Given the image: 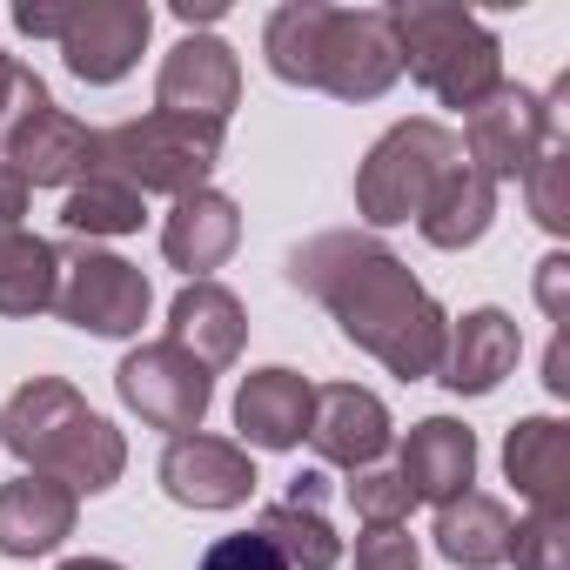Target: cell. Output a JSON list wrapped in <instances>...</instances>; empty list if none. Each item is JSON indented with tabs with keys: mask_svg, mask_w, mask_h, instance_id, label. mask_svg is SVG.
I'll use <instances>...</instances> for the list:
<instances>
[{
	"mask_svg": "<svg viewBox=\"0 0 570 570\" xmlns=\"http://www.w3.org/2000/svg\"><path fill=\"white\" fill-rule=\"evenodd\" d=\"M523 356V336L503 309H470L463 323H450V343H443V383L456 396H490Z\"/></svg>",
	"mask_w": 570,
	"mask_h": 570,
	"instance_id": "cell-17",
	"label": "cell"
},
{
	"mask_svg": "<svg viewBox=\"0 0 570 570\" xmlns=\"http://www.w3.org/2000/svg\"><path fill=\"white\" fill-rule=\"evenodd\" d=\"M268 75L289 88H323L336 101H376L396 88L403 55L390 35V8H323V0H289L262 28Z\"/></svg>",
	"mask_w": 570,
	"mask_h": 570,
	"instance_id": "cell-2",
	"label": "cell"
},
{
	"mask_svg": "<svg viewBox=\"0 0 570 570\" xmlns=\"http://www.w3.org/2000/svg\"><path fill=\"white\" fill-rule=\"evenodd\" d=\"M0 168H14L21 188H75V181L95 168V135H88L68 108L48 101V108H35V115L8 135Z\"/></svg>",
	"mask_w": 570,
	"mask_h": 570,
	"instance_id": "cell-13",
	"label": "cell"
},
{
	"mask_svg": "<svg viewBox=\"0 0 570 570\" xmlns=\"http://www.w3.org/2000/svg\"><path fill=\"white\" fill-rule=\"evenodd\" d=\"M350 510L370 523V530H383V523H403L410 510H416V497H410V483L396 476V470H383V463H370V470H350Z\"/></svg>",
	"mask_w": 570,
	"mask_h": 570,
	"instance_id": "cell-27",
	"label": "cell"
},
{
	"mask_svg": "<svg viewBox=\"0 0 570 570\" xmlns=\"http://www.w3.org/2000/svg\"><path fill=\"white\" fill-rule=\"evenodd\" d=\"M510 557L517 570H570V517H523L510 523Z\"/></svg>",
	"mask_w": 570,
	"mask_h": 570,
	"instance_id": "cell-29",
	"label": "cell"
},
{
	"mask_svg": "<svg viewBox=\"0 0 570 570\" xmlns=\"http://www.w3.org/2000/svg\"><path fill=\"white\" fill-rule=\"evenodd\" d=\"M161 490H168L181 510H235V503H248V490H255V463H248L242 443L188 430V436H175V443L161 450Z\"/></svg>",
	"mask_w": 570,
	"mask_h": 570,
	"instance_id": "cell-11",
	"label": "cell"
},
{
	"mask_svg": "<svg viewBox=\"0 0 570 570\" xmlns=\"http://www.w3.org/2000/svg\"><path fill=\"white\" fill-rule=\"evenodd\" d=\"M115 390H121V403H128L141 423L188 436V430H202V416H208L215 376H208L195 356H181L175 343H141L135 356H121Z\"/></svg>",
	"mask_w": 570,
	"mask_h": 570,
	"instance_id": "cell-10",
	"label": "cell"
},
{
	"mask_svg": "<svg viewBox=\"0 0 570 570\" xmlns=\"http://www.w3.org/2000/svg\"><path fill=\"white\" fill-rule=\"evenodd\" d=\"M289 282L303 296H316L343 336L376 356L390 376L423 383L443 370V343H450V316L436 309V296L410 275L403 255H390L376 235H316L289 255Z\"/></svg>",
	"mask_w": 570,
	"mask_h": 570,
	"instance_id": "cell-1",
	"label": "cell"
},
{
	"mask_svg": "<svg viewBox=\"0 0 570 570\" xmlns=\"http://www.w3.org/2000/svg\"><path fill=\"white\" fill-rule=\"evenodd\" d=\"M148 275L108 248H75L61 255V289H55V316L88 330V336H135L148 323Z\"/></svg>",
	"mask_w": 570,
	"mask_h": 570,
	"instance_id": "cell-8",
	"label": "cell"
},
{
	"mask_svg": "<svg viewBox=\"0 0 570 570\" xmlns=\"http://www.w3.org/2000/svg\"><path fill=\"white\" fill-rule=\"evenodd\" d=\"M356 570H423V550L403 523H383V530L356 537Z\"/></svg>",
	"mask_w": 570,
	"mask_h": 570,
	"instance_id": "cell-31",
	"label": "cell"
},
{
	"mask_svg": "<svg viewBox=\"0 0 570 570\" xmlns=\"http://www.w3.org/2000/svg\"><path fill=\"white\" fill-rule=\"evenodd\" d=\"M175 14L195 28V21H222V0H175Z\"/></svg>",
	"mask_w": 570,
	"mask_h": 570,
	"instance_id": "cell-36",
	"label": "cell"
},
{
	"mask_svg": "<svg viewBox=\"0 0 570 570\" xmlns=\"http://www.w3.org/2000/svg\"><path fill=\"white\" fill-rule=\"evenodd\" d=\"M550 396H570V343H563V330H557V343H550Z\"/></svg>",
	"mask_w": 570,
	"mask_h": 570,
	"instance_id": "cell-35",
	"label": "cell"
},
{
	"mask_svg": "<svg viewBox=\"0 0 570 570\" xmlns=\"http://www.w3.org/2000/svg\"><path fill=\"white\" fill-rule=\"evenodd\" d=\"M303 436H309V450H316L323 463H336V470H370V463L390 450V410H383V396H370V390H356V383H330V390H316Z\"/></svg>",
	"mask_w": 570,
	"mask_h": 570,
	"instance_id": "cell-14",
	"label": "cell"
},
{
	"mask_svg": "<svg viewBox=\"0 0 570 570\" xmlns=\"http://www.w3.org/2000/svg\"><path fill=\"white\" fill-rule=\"evenodd\" d=\"M316 483H323V476H296V490L282 497V503H268L262 523H255L289 570H336V563H343V537L323 523V510H316Z\"/></svg>",
	"mask_w": 570,
	"mask_h": 570,
	"instance_id": "cell-23",
	"label": "cell"
},
{
	"mask_svg": "<svg viewBox=\"0 0 570 570\" xmlns=\"http://www.w3.org/2000/svg\"><path fill=\"white\" fill-rule=\"evenodd\" d=\"M55 289H61V248L28 228H0V316H41L55 309Z\"/></svg>",
	"mask_w": 570,
	"mask_h": 570,
	"instance_id": "cell-25",
	"label": "cell"
},
{
	"mask_svg": "<svg viewBox=\"0 0 570 570\" xmlns=\"http://www.w3.org/2000/svg\"><path fill=\"white\" fill-rule=\"evenodd\" d=\"M503 470L537 517H570V430L557 416H523L503 436Z\"/></svg>",
	"mask_w": 570,
	"mask_h": 570,
	"instance_id": "cell-15",
	"label": "cell"
},
{
	"mask_svg": "<svg viewBox=\"0 0 570 570\" xmlns=\"http://www.w3.org/2000/svg\"><path fill=\"white\" fill-rule=\"evenodd\" d=\"M168 343L215 376V370H228L242 356L248 316H242V303L222 289V282H188V289L175 296V309H168Z\"/></svg>",
	"mask_w": 570,
	"mask_h": 570,
	"instance_id": "cell-18",
	"label": "cell"
},
{
	"mask_svg": "<svg viewBox=\"0 0 570 570\" xmlns=\"http://www.w3.org/2000/svg\"><path fill=\"white\" fill-rule=\"evenodd\" d=\"M490 222H497V181L456 155V161L436 175V188L423 195L416 228H423L430 248H470V242H483Z\"/></svg>",
	"mask_w": 570,
	"mask_h": 570,
	"instance_id": "cell-22",
	"label": "cell"
},
{
	"mask_svg": "<svg viewBox=\"0 0 570 570\" xmlns=\"http://www.w3.org/2000/svg\"><path fill=\"white\" fill-rule=\"evenodd\" d=\"M523 188H530V215L563 235L570 228V148H543L530 168H523Z\"/></svg>",
	"mask_w": 570,
	"mask_h": 570,
	"instance_id": "cell-28",
	"label": "cell"
},
{
	"mask_svg": "<svg viewBox=\"0 0 570 570\" xmlns=\"http://www.w3.org/2000/svg\"><path fill=\"white\" fill-rule=\"evenodd\" d=\"M456 135L443 121H396L356 168V215L370 228H396V222H416L423 195L436 188V175L456 161Z\"/></svg>",
	"mask_w": 570,
	"mask_h": 570,
	"instance_id": "cell-6",
	"label": "cell"
},
{
	"mask_svg": "<svg viewBox=\"0 0 570 570\" xmlns=\"http://www.w3.org/2000/svg\"><path fill=\"white\" fill-rule=\"evenodd\" d=\"M390 35H396L403 68L443 108H463L470 115L476 101H490L503 88V48L463 8H443V0H396V8H390Z\"/></svg>",
	"mask_w": 570,
	"mask_h": 570,
	"instance_id": "cell-4",
	"label": "cell"
},
{
	"mask_svg": "<svg viewBox=\"0 0 570 570\" xmlns=\"http://www.w3.org/2000/svg\"><path fill=\"white\" fill-rule=\"evenodd\" d=\"M436 550L463 570H497L510 563V510L483 490H463L450 503H436Z\"/></svg>",
	"mask_w": 570,
	"mask_h": 570,
	"instance_id": "cell-24",
	"label": "cell"
},
{
	"mask_svg": "<svg viewBox=\"0 0 570 570\" xmlns=\"http://www.w3.org/2000/svg\"><path fill=\"white\" fill-rule=\"evenodd\" d=\"M21 215H28V188L14 168H0V228H21Z\"/></svg>",
	"mask_w": 570,
	"mask_h": 570,
	"instance_id": "cell-34",
	"label": "cell"
},
{
	"mask_svg": "<svg viewBox=\"0 0 570 570\" xmlns=\"http://www.w3.org/2000/svg\"><path fill=\"white\" fill-rule=\"evenodd\" d=\"M235 101H242L235 48L215 41V35L175 41V55L161 61V81H155V108L161 115H188V121H228Z\"/></svg>",
	"mask_w": 570,
	"mask_h": 570,
	"instance_id": "cell-12",
	"label": "cell"
},
{
	"mask_svg": "<svg viewBox=\"0 0 570 570\" xmlns=\"http://www.w3.org/2000/svg\"><path fill=\"white\" fill-rule=\"evenodd\" d=\"M75 537V490L55 476L0 483V557H48Z\"/></svg>",
	"mask_w": 570,
	"mask_h": 570,
	"instance_id": "cell-21",
	"label": "cell"
},
{
	"mask_svg": "<svg viewBox=\"0 0 570 570\" xmlns=\"http://www.w3.org/2000/svg\"><path fill=\"white\" fill-rule=\"evenodd\" d=\"M537 303H543V316L557 330L570 323V255H543L537 262Z\"/></svg>",
	"mask_w": 570,
	"mask_h": 570,
	"instance_id": "cell-33",
	"label": "cell"
},
{
	"mask_svg": "<svg viewBox=\"0 0 570 570\" xmlns=\"http://www.w3.org/2000/svg\"><path fill=\"white\" fill-rule=\"evenodd\" d=\"M35 108H48V88H41V75L0 55V148H8V135H14V128L35 115Z\"/></svg>",
	"mask_w": 570,
	"mask_h": 570,
	"instance_id": "cell-30",
	"label": "cell"
},
{
	"mask_svg": "<svg viewBox=\"0 0 570 570\" xmlns=\"http://www.w3.org/2000/svg\"><path fill=\"white\" fill-rule=\"evenodd\" d=\"M222 161V121H188V115H161L148 108L141 121L101 128L95 135V168L128 181L135 195H195L208 188Z\"/></svg>",
	"mask_w": 570,
	"mask_h": 570,
	"instance_id": "cell-5",
	"label": "cell"
},
{
	"mask_svg": "<svg viewBox=\"0 0 570 570\" xmlns=\"http://www.w3.org/2000/svg\"><path fill=\"white\" fill-rule=\"evenodd\" d=\"M202 570H289V563L275 557V543H268L262 530H242V537H222V543H208Z\"/></svg>",
	"mask_w": 570,
	"mask_h": 570,
	"instance_id": "cell-32",
	"label": "cell"
},
{
	"mask_svg": "<svg viewBox=\"0 0 570 570\" xmlns=\"http://www.w3.org/2000/svg\"><path fill=\"white\" fill-rule=\"evenodd\" d=\"M61 222H68L75 235H135V228L148 222V202H141L128 181H115V175L88 168V175L75 181V195H68Z\"/></svg>",
	"mask_w": 570,
	"mask_h": 570,
	"instance_id": "cell-26",
	"label": "cell"
},
{
	"mask_svg": "<svg viewBox=\"0 0 570 570\" xmlns=\"http://www.w3.org/2000/svg\"><path fill=\"white\" fill-rule=\"evenodd\" d=\"M148 28H155V14L141 0H75V8H61V21H55V48H61L75 81L108 88L141 61Z\"/></svg>",
	"mask_w": 570,
	"mask_h": 570,
	"instance_id": "cell-9",
	"label": "cell"
},
{
	"mask_svg": "<svg viewBox=\"0 0 570 570\" xmlns=\"http://www.w3.org/2000/svg\"><path fill=\"white\" fill-rule=\"evenodd\" d=\"M61 570H121V563H115V557H68Z\"/></svg>",
	"mask_w": 570,
	"mask_h": 570,
	"instance_id": "cell-37",
	"label": "cell"
},
{
	"mask_svg": "<svg viewBox=\"0 0 570 570\" xmlns=\"http://www.w3.org/2000/svg\"><path fill=\"white\" fill-rule=\"evenodd\" d=\"M235 242H242V215H235V202L215 195V188L181 195L175 215L161 222V255H168L188 282H208V268H222V262L235 255Z\"/></svg>",
	"mask_w": 570,
	"mask_h": 570,
	"instance_id": "cell-20",
	"label": "cell"
},
{
	"mask_svg": "<svg viewBox=\"0 0 570 570\" xmlns=\"http://www.w3.org/2000/svg\"><path fill=\"white\" fill-rule=\"evenodd\" d=\"M563 101H570V81H557L543 101L530 88H497L490 101H476L463 115V161L483 168L490 181H517L543 148H563Z\"/></svg>",
	"mask_w": 570,
	"mask_h": 570,
	"instance_id": "cell-7",
	"label": "cell"
},
{
	"mask_svg": "<svg viewBox=\"0 0 570 570\" xmlns=\"http://www.w3.org/2000/svg\"><path fill=\"white\" fill-rule=\"evenodd\" d=\"M0 443H8L35 476L68 483L75 497H101L128 470V443L108 416L88 410V396L61 376H35L0 410Z\"/></svg>",
	"mask_w": 570,
	"mask_h": 570,
	"instance_id": "cell-3",
	"label": "cell"
},
{
	"mask_svg": "<svg viewBox=\"0 0 570 570\" xmlns=\"http://www.w3.org/2000/svg\"><path fill=\"white\" fill-rule=\"evenodd\" d=\"M309 403H316V390H309V376H296V370H255L242 390H235V430H242V443H255V450H296L303 443V430H309Z\"/></svg>",
	"mask_w": 570,
	"mask_h": 570,
	"instance_id": "cell-19",
	"label": "cell"
},
{
	"mask_svg": "<svg viewBox=\"0 0 570 570\" xmlns=\"http://www.w3.org/2000/svg\"><path fill=\"white\" fill-rule=\"evenodd\" d=\"M396 476L410 483L416 503H450L476 483V436L456 423V416H423L410 436H403V463Z\"/></svg>",
	"mask_w": 570,
	"mask_h": 570,
	"instance_id": "cell-16",
	"label": "cell"
}]
</instances>
